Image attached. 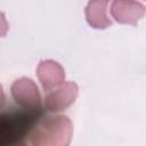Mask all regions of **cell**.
I'll use <instances>...</instances> for the list:
<instances>
[{"label":"cell","mask_w":146,"mask_h":146,"mask_svg":"<svg viewBox=\"0 0 146 146\" xmlns=\"http://www.w3.org/2000/svg\"><path fill=\"white\" fill-rule=\"evenodd\" d=\"M73 136V124L66 115H46L34 122L25 136L27 146H67Z\"/></svg>","instance_id":"cell-1"},{"label":"cell","mask_w":146,"mask_h":146,"mask_svg":"<svg viewBox=\"0 0 146 146\" xmlns=\"http://www.w3.org/2000/svg\"><path fill=\"white\" fill-rule=\"evenodd\" d=\"M39 111H29L22 108L21 112L6 113L1 117L0 135L3 144H11L19 138H25L29 130L34 124L35 113Z\"/></svg>","instance_id":"cell-2"},{"label":"cell","mask_w":146,"mask_h":146,"mask_svg":"<svg viewBox=\"0 0 146 146\" xmlns=\"http://www.w3.org/2000/svg\"><path fill=\"white\" fill-rule=\"evenodd\" d=\"M13 100L21 107L29 111H40L42 99L38 86L30 78H19L15 80L10 87Z\"/></svg>","instance_id":"cell-3"},{"label":"cell","mask_w":146,"mask_h":146,"mask_svg":"<svg viewBox=\"0 0 146 146\" xmlns=\"http://www.w3.org/2000/svg\"><path fill=\"white\" fill-rule=\"evenodd\" d=\"M79 87L73 81H66L57 89L49 91L43 99V107L47 112L59 113L68 108L76 99Z\"/></svg>","instance_id":"cell-4"},{"label":"cell","mask_w":146,"mask_h":146,"mask_svg":"<svg viewBox=\"0 0 146 146\" xmlns=\"http://www.w3.org/2000/svg\"><path fill=\"white\" fill-rule=\"evenodd\" d=\"M146 14V7L136 0H113L111 15L120 24L136 25Z\"/></svg>","instance_id":"cell-5"},{"label":"cell","mask_w":146,"mask_h":146,"mask_svg":"<svg viewBox=\"0 0 146 146\" xmlns=\"http://www.w3.org/2000/svg\"><path fill=\"white\" fill-rule=\"evenodd\" d=\"M36 76L43 91H51L65 82V70L52 59H43L38 64Z\"/></svg>","instance_id":"cell-6"},{"label":"cell","mask_w":146,"mask_h":146,"mask_svg":"<svg viewBox=\"0 0 146 146\" xmlns=\"http://www.w3.org/2000/svg\"><path fill=\"white\" fill-rule=\"evenodd\" d=\"M110 0H89L86 9L84 16L89 26L104 30L112 25V21L107 15V6Z\"/></svg>","instance_id":"cell-7"}]
</instances>
